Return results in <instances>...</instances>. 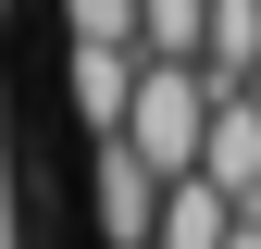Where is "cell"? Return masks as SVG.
Here are the masks:
<instances>
[{
  "label": "cell",
  "instance_id": "6da1fadb",
  "mask_svg": "<svg viewBox=\"0 0 261 249\" xmlns=\"http://www.w3.org/2000/svg\"><path fill=\"white\" fill-rule=\"evenodd\" d=\"M212 112H224V100H212L199 62H149L137 100H124V150H137L162 187H187V175H199V150H212Z\"/></svg>",
  "mask_w": 261,
  "mask_h": 249
},
{
  "label": "cell",
  "instance_id": "7a4b0ae2",
  "mask_svg": "<svg viewBox=\"0 0 261 249\" xmlns=\"http://www.w3.org/2000/svg\"><path fill=\"white\" fill-rule=\"evenodd\" d=\"M87 212H100V249H149L162 237V175L137 162V150H87Z\"/></svg>",
  "mask_w": 261,
  "mask_h": 249
},
{
  "label": "cell",
  "instance_id": "3957f363",
  "mask_svg": "<svg viewBox=\"0 0 261 249\" xmlns=\"http://www.w3.org/2000/svg\"><path fill=\"white\" fill-rule=\"evenodd\" d=\"M137 75H149L137 50H75V62H62V100H75L87 150H112V137H124V100H137Z\"/></svg>",
  "mask_w": 261,
  "mask_h": 249
},
{
  "label": "cell",
  "instance_id": "277c9868",
  "mask_svg": "<svg viewBox=\"0 0 261 249\" xmlns=\"http://www.w3.org/2000/svg\"><path fill=\"white\" fill-rule=\"evenodd\" d=\"M149 249H237V200H224V187H162V237Z\"/></svg>",
  "mask_w": 261,
  "mask_h": 249
},
{
  "label": "cell",
  "instance_id": "5b68a950",
  "mask_svg": "<svg viewBox=\"0 0 261 249\" xmlns=\"http://www.w3.org/2000/svg\"><path fill=\"white\" fill-rule=\"evenodd\" d=\"M212 50V0H137V62H199Z\"/></svg>",
  "mask_w": 261,
  "mask_h": 249
},
{
  "label": "cell",
  "instance_id": "8992f818",
  "mask_svg": "<svg viewBox=\"0 0 261 249\" xmlns=\"http://www.w3.org/2000/svg\"><path fill=\"white\" fill-rule=\"evenodd\" d=\"M62 38L75 50H137V0H62Z\"/></svg>",
  "mask_w": 261,
  "mask_h": 249
},
{
  "label": "cell",
  "instance_id": "52a82bcc",
  "mask_svg": "<svg viewBox=\"0 0 261 249\" xmlns=\"http://www.w3.org/2000/svg\"><path fill=\"white\" fill-rule=\"evenodd\" d=\"M237 249H261V225H249V212H237Z\"/></svg>",
  "mask_w": 261,
  "mask_h": 249
}]
</instances>
